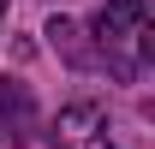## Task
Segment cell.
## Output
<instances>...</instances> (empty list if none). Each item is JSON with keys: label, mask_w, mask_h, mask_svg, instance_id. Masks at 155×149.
I'll use <instances>...</instances> for the list:
<instances>
[{"label": "cell", "mask_w": 155, "mask_h": 149, "mask_svg": "<svg viewBox=\"0 0 155 149\" xmlns=\"http://www.w3.org/2000/svg\"><path fill=\"white\" fill-rule=\"evenodd\" d=\"M78 36H84V30H78V24H66V18H54V24H48V42H54L60 54H72V60H90V48H84Z\"/></svg>", "instance_id": "277c9868"}, {"label": "cell", "mask_w": 155, "mask_h": 149, "mask_svg": "<svg viewBox=\"0 0 155 149\" xmlns=\"http://www.w3.org/2000/svg\"><path fill=\"white\" fill-rule=\"evenodd\" d=\"M54 149H119V143H114V125H107V108H96V101L60 108V119H54Z\"/></svg>", "instance_id": "7a4b0ae2"}, {"label": "cell", "mask_w": 155, "mask_h": 149, "mask_svg": "<svg viewBox=\"0 0 155 149\" xmlns=\"http://www.w3.org/2000/svg\"><path fill=\"white\" fill-rule=\"evenodd\" d=\"M0 12H6V0H0Z\"/></svg>", "instance_id": "5b68a950"}, {"label": "cell", "mask_w": 155, "mask_h": 149, "mask_svg": "<svg viewBox=\"0 0 155 149\" xmlns=\"http://www.w3.org/2000/svg\"><path fill=\"white\" fill-rule=\"evenodd\" d=\"M96 66H107L114 78H137L143 60L155 54V36H149V0H107L96 12Z\"/></svg>", "instance_id": "6da1fadb"}, {"label": "cell", "mask_w": 155, "mask_h": 149, "mask_svg": "<svg viewBox=\"0 0 155 149\" xmlns=\"http://www.w3.org/2000/svg\"><path fill=\"white\" fill-rule=\"evenodd\" d=\"M30 137H36V95L18 78H0V143L24 149Z\"/></svg>", "instance_id": "3957f363"}]
</instances>
